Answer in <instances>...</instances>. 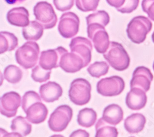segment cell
I'll list each match as a JSON object with an SVG mask.
<instances>
[{
    "instance_id": "1",
    "label": "cell",
    "mask_w": 154,
    "mask_h": 137,
    "mask_svg": "<svg viewBox=\"0 0 154 137\" xmlns=\"http://www.w3.org/2000/svg\"><path fill=\"white\" fill-rule=\"evenodd\" d=\"M22 108L26 114V119L32 124H39L45 121L48 109L42 102L41 97L36 92H25L22 99Z\"/></svg>"
},
{
    "instance_id": "2",
    "label": "cell",
    "mask_w": 154,
    "mask_h": 137,
    "mask_svg": "<svg viewBox=\"0 0 154 137\" xmlns=\"http://www.w3.org/2000/svg\"><path fill=\"white\" fill-rule=\"evenodd\" d=\"M103 56L115 70L122 71L130 67V57L122 44L119 43L110 42L109 49Z\"/></svg>"
},
{
    "instance_id": "3",
    "label": "cell",
    "mask_w": 154,
    "mask_h": 137,
    "mask_svg": "<svg viewBox=\"0 0 154 137\" xmlns=\"http://www.w3.org/2000/svg\"><path fill=\"white\" fill-rule=\"evenodd\" d=\"M152 28V23L149 19L139 16L134 17L128 24L126 33L128 38L133 43L139 44L146 40Z\"/></svg>"
},
{
    "instance_id": "4",
    "label": "cell",
    "mask_w": 154,
    "mask_h": 137,
    "mask_svg": "<svg viewBox=\"0 0 154 137\" xmlns=\"http://www.w3.org/2000/svg\"><path fill=\"white\" fill-rule=\"evenodd\" d=\"M40 55V47L33 41H28L18 48L15 54L17 64L24 69H30L37 64Z\"/></svg>"
},
{
    "instance_id": "5",
    "label": "cell",
    "mask_w": 154,
    "mask_h": 137,
    "mask_svg": "<svg viewBox=\"0 0 154 137\" xmlns=\"http://www.w3.org/2000/svg\"><path fill=\"white\" fill-rule=\"evenodd\" d=\"M91 85L84 78L74 79L70 87L69 97L75 105L83 106L88 104L91 97Z\"/></svg>"
},
{
    "instance_id": "6",
    "label": "cell",
    "mask_w": 154,
    "mask_h": 137,
    "mask_svg": "<svg viewBox=\"0 0 154 137\" xmlns=\"http://www.w3.org/2000/svg\"><path fill=\"white\" fill-rule=\"evenodd\" d=\"M73 117V110L70 106L63 105L58 106L51 113L48 120L49 129L55 132L65 130Z\"/></svg>"
},
{
    "instance_id": "7",
    "label": "cell",
    "mask_w": 154,
    "mask_h": 137,
    "mask_svg": "<svg viewBox=\"0 0 154 137\" xmlns=\"http://www.w3.org/2000/svg\"><path fill=\"white\" fill-rule=\"evenodd\" d=\"M87 33L96 51L99 54H104L109 47L110 42L109 36L105 27L97 23H93L88 25Z\"/></svg>"
},
{
    "instance_id": "8",
    "label": "cell",
    "mask_w": 154,
    "mask_h": 137,
    "mask_svg": "<svg viewBox=\"0 0 154 137\" xmlns=\"http://www.w3.org/2000/svg\"><path fill=\"white\" fill-rule=\"evenodd\" d=\"M36 20L45 29L54 28L57 22V17L53 6L46 1L38 2L33 8Z\"/></svg>"
},
{
    "instance_id": "9",
    "label": "cell",
    "mask_w": 154,
    "mask_h": 137,
    "mask_svg": "<svg viewBox=\"0 0 154 137\" xmlns=\"http://www.w3.org/2000/svg\"><path fill=\"white\" fill-rule=\"evenodd\" d=\"M125 83L123 79L119 76H112L101 79L97 84V91L102 96L114 97L122 93Z\"/></svg>"
},
{
    "instance_id": "10",
    "label": "cell",
    "mask_w": 154,
    "mask_h": 137,
    "mask_svg": "<svg viewBox=\"0 0 154 137\" xmlns=\"http://www.w3.org/2000/svg\"><path fill=\"white\" fill-rule=\"evenodd\" d=\"M80 19L73 12H66L60 18L58 30L63 38L69 39L75 36L79 31Z\"/></svg>"
},
{
    "instance_id": "11",
    "label": "cell",
    "mask_w": 154,
    "mask_h": 137,
    "mask_svg": "<svg viewBox=\"0 0 154 137\" xmlns=\"http://www.w3.org/2000/svg\"><path fill=\"white\" fill-rule=\"evenodd\" d=\"M21 103V97L17 92H7L0 97V113L8 118H13L16 115Z\"/></svg>"
},
{
    "instance_id": "12",
    "label": "cell",
    "mask_w": 154,
    "mask_h": 137,
    "mask_svg": "<svg viewBox=\"0 0 154 137\" xmlns=\"http://www.w3.org/2000/svg\"><path fill=\"white\" fill-rule=\"evenodd\" d=\"M68 51L63 47L55 49H49L41 52L39 58V65L45 70H51L59 67L62 55Z\"/></svg>"
},
{
    "instance_id": "13",
    "label": "cell",
    "mask_w": 154,
    "mask_h": 137,
    "mask_svg": "<svg viewBox=\"0 0 154 137\" xmlns=\"http://www.w3.org/2000/svg\"><path fill=\"white\" fill-rule=\"evenodd\" d=\"M69 47L71 52L80 55L84 60L86 67L91 61L93 45L91 42L84 37H76L72 40Z\"/></svg>"
},
{
    "instance_id": "14",
    "label": "cell",
    "mask_w": 154,
    "mask_h": 137,
    "mask_svg": "<svg viewBox=\"0 0 154 137\" xmlns=\"http://www.w3.org/2000/svg\"><path fill=\"white\" fill-rule=\"evenodd\" d=\"M153 79V74L148 68L144 66L138 67L133 71L130 88H138L147 92L150 88Z\"/></svg>"
},
{
    "instance_id": "15",
    "label": "cell",
    "mask_w": 154,
    "mask_h": 137,
    "mask_svg": "<svg viewBox=\"0 0 154 137\" xmlns=\"http://www.w3.org/2000/svg\"><path fill=\"white\" fill-rule=\"evenodd\" d=\"M59 67L66 73H75L86 67L83 59L73 52L63 54L60 60Z\"/></svg>"
},
{
    "instance_id": "16",
    "label": "cell",
    "mask_w": 154,
    "mask_h": 137,
    "mask_svg": "<svg viewBox=\"0 0 154 137\" xmlns=\"http://www.w3.org/2000/svg\"><path fill=\"white\" fill-rule=\"evenodd\" d=\"M147 101L146 92L138 88H131L126 97V104L132 110H139L145 107Z\"/></svg>"
},
{
    "instance_id": "17",
    "label": "cell",
    "mask_w": 154,
    "mask_h": 137,
    "mask_svg": "<svg viewBox=\"0 0 154 137\" xmlns=\"http://www.w3.org/2000/svg\"><path fill=\"white\" fill-rule=\"evenodd\" d=\"M41 98L46 103H53L58 100L62 95V87L56 82L49 81L40 87Z\"/></svg>"
},
{
    "instance_id": "18",
    "label": "cell",
    "mask_w": 154,
    "mask_h": 137,
    "mask_svg": "<svg viewBox=\"0 0 154 137\" xmlns=\"http://www.w3.org/2000/svg\"><path fill=\"white\" fill-rule=\"evenodd\" d=\"M7 20L12 25L25 27L30 23L29 12L23 7H14L8 12Z\"/></svg>"
},
{
    "instance_id": "19",
    "label": "cell",
    "mask_w": 154,
    "mask_h": 137,
    "mask_svg": "<svg viewBox=\"0 0 154 137\" xmlns=\"http://www.w3.org/2000/svg\"><path fill=\"white\" fill-rule=\"evenodd\" d=\"M146 119L140 113H133L128 116L124 122V127L130 133H138L142 131L146 125Z\"/></svg>"
},
{
    "instance_id": "20",
    "label": "cell",
    "mask_w": 154,
    "mask_h": 137,
    "mask_svg": "<svg viewBox=\"0 0 154 137\" xmlns=\"http://www.w3.org/2000/svg\"><path fill=\"white\" fill-rule=\"evenodd\" d=\"M102 119L109 124L116 126L123 119V111L119 105H109L104 109Z\"/></svg>"
},
{
    "instance_id": "21",
    "label": "cell",
    "mask_w": 154,
    "mask_h": 137,
    "mask_svg": "<svg viewBox=\"0 0 154 137\" xmlns=\"http://www.w3.org/2000/svg\"><path fill=\"white\" fill-rule=\"evenodd\" d=\"M43 27L36 21H32L22 29L23 38L28 41L39 40L43 34Z\"/></svg>"
},
{
    "instance_id": "22",
    "label": "cell",
    "mask_w": 154,
    "mask_h": 137,
    "mask_svg": "<svg viewBox=\"0 0 154 137\" xmlns=\"http://www.w3.org/2000/svg\"><path fill=\"white\" fill-rule=\"evenodd\" d=\"M17 46L18 39L13 33L8 31L0 32V54L14 51Z\"/></svg>"
},
{
    "instance_id": "23",
    "label": "cell",
    "mask_w": 154,
    "mask_h": 137,
    "mask_svg": "<svg viewBox=\"0 0 154 137\" xmlns=\"http://www.w3.org/2000/svg\"><path fill=\"white\" fill-rule=\"evenodd\" d=\"M96 120L97 113L92 108H83L79 112L77 116V122L79 125L85 128H89L94 126Z\"/></svg>"
},
{
    "instance_id": "24",
    "label": "cell",
    "mask_w": 154,
    "mask_h": 137,
    "mask_svg": "<svg viewBox=\"0 0 154 137\" xmlns=\"http://www.w3.org/2000/svg\"><path fill=\"white\" fill-rule=\"evenodd\" d=\"M11 129L13 132L20 133L23 136H26L32 132V126L26 118L19 116L12 119Z\"/></svg>"
},
{
    "instance_id": "25",
    "label": "cell",
    "mask_w": 154,
    "mask_h": 137,
    "mask_svg": "<svg viewBox=\"0 0 154 137\" xmlns=\"http://www.w3.org/2000/svg\"><path fill=\"white\" fill-rule=\"evenodd\" d=\"M95 137H118L119 132L117 128L110 126V124L100 118L96 124Z\"/></svg>"
},
{
    "instance_id": "26",
    "label": "cell",
    "mask_w": 154,
    "mask_h": 137,
    "mask_svg": "<svg viewBox=\"0 0 154 137\" xmlns=\"http://www.w3.org/2000/svg\"><path fill=\"white\" fill-rule=\"evenodd\" d=\"M4 77L9 83L15 84L21 81L23 77V73L19 67L14 65H11L5 68Z\"/></svg>"
},
{
    "instance_id": "27",
    "label": "cell",
    "mask_w": 154,
    "mask_h": 137,
    "mask_svg": "<svg viewBox=\"0 0 154 137\" xmlns=\"http://www.w3.org/2000/svg\"><path fill=\"white\" fill-rule=\"evenodd\" d=\"M88 25L93 23L100 24L106 27L110 22V16L105 10H97L93 14H89L86 18Z\"/></svg>"
},
{
    "instance_id": "28",
    "label": "cell",
    "mask_w": 154,
    "mask_h": 137,
    "mask_svg": "<svg viewBox=\"0 0 154 137\" xmlns=\"http://www.w3.org/2000/svg\"><path fill=\"white\" fill-rule=\"evenodd\" d=\"M109 65L106 61H96L90 65L87 69L88 72L92 77L99 78L107 74Z\"/></svg>"
},
{
    "instance_id": "29",
    "label": "cell",
    "mask_w": 154,
    "mask_h": 137,
    "mask_svg": "<svg viewBox=\"0 0 154 137\" xmlns=\"http://www.w3.org/2000/svg\"><path fill=\"white\" fill-rule=\"evenodd\" d=\"M51 74V70H45L40 65H36L32 69L31 76L34 81L42 83L49 79Z\"/></svg>"
},
{
    "instance_id": "30",
    "label": "cell",
    "mask_w": 154,
    "mask_h": 137,
    "mask_svg": "<svg viewBox=\"0 0 154 137\" xmlns=\"http://www.w3.org/2000/svg\"><path fill=\"white\" fill-rule=\"evenodd\" d=\"M100 0H76V6L83 12L96 10Z\"/></svg>"
},
{
    "instance_id": "31",
    "label": "cell",
    "mask_w": 154,
    "mask_h": 137,
    "mask_svg": "<svg viewBox=\"0 0 154 137\" xmlns=\"http://www.w3.org/2000/svg\"><path fill=\"white\" fill-rule=\"evenodd\" d=\"M139 4V0H125L123 5L117 10L122 14H130L137 8Z\"/></svg>"
},
{
    "instance_id": "32",
    "label": "cell",
    "mask_w": 154,
    "mask_h": 137,
    "mask_svg": "<svg viewBox=\"0 0 154 137\" xmlns=\"http://www.w3.org/2000/svg\"><path fill=\"white\" fill-rule=\"evenodd\" d=\"M75 0H53L56 8L61 12L70 10L74 4Z\"/></svg>"
},
{
    "instance_id": "33",
    "label": "cell",
    "mask_w": 154,
    "mask_h": 137,
    "mask_svg": "<svg viewBox=\"0 0 154 137\" xmlns=\"http://www.w3.org/2000/svg\"><path fill=\"white\" fill-rule=\"evenodd\" d=\"M142 8L149 19L154 21V0H143Z\"/></svg>"
},
{
    "instance_id": "34",
    "label": "cell",
    "mask_w": 154,
    "mask_h": 137,
    "mask_svg": "<svg viewBox=\"0 0 154 137\" xmlns=\"http://www.w3.org/2000/svg\"><path fill=\"white\" fill-rule=\"evenodd\" d=\"M69 137H89V133L83 129H78L73 131Z\"/></svg>"
},
{
    "instance_id": "35",
    "label": "cell",
    "mask_w": 154,
    "mask_h": 137,
    "mask_svg": "<svg viewBox=\"0 0 154 137\" xmlns=\"http://www.w3.org/2000/svg\"><path fill=\"white\" fill-rule=\"evenodd\" d=\"M106 1L110 6L118 9L123 5L125 0H106Z\"/></svg>"
},
{
    "instance_id": "36",
    "label": "cell",
    "mask_w": 154,
    "mask_h": 137,
    "mask_svg": "<svg viewBox=\"0 0 154 137\" xmlns=\"http://www.w3.org/2000/svg\"><path fill=\"white\" fill-rule=\"evenodd\" d=\"M3 137H23V136L17 132H12V133H6Z\"/></svg>"
},
{
    "instance_id": "37",
    "label": "cell",
    "mask_w": 154,
    "mask_h": 137,
    "mask_svg": "<svg viewBox=\"0 0 154 137\" xmlns=\"http://www.w3.org/2000/svg\"><path fill=\"white\" fill-rule=\"evenodd\" d=\"M5 1L9 4H18L22 3L25 0H5Z\"/></svg>"
},
{
    "instance_id": "38",
    "label": "cell",
    "mask_w": 154,
    "mask_h": 137,
    "mask_svg": "<svg viewBox=\"0 0 154 137\" xmlns=\"http://www.w3.org/2000/svg\"><path fill=\"white\" fill-rule=\"evenodd\" d=\"M6 133H8V132L6 130H5L4 129H2V128H0V137H3V136Z\"/></svg>"
},
{
    "instance_id": "39",
    "label": "cell",
    "mask_w": 154,
    "mask_h": 137,
    "mask_svg": "<svg viewBox=\"0 0 154 137\" xmlns=\"http://www.w3.org/2000/svg\"><path fill=\"white\" fill-rule=\"evenodd\" d=\"M3 81H4V77L2 73L1 72V71H0V87L3 85Z\"/></svg>"
},
{
    "instance_id": "40",
    "label": "cell",
    "mask_w": 154,
    "mask_h": 137,
    "mask_svg": "<svg viewBox=\"0 0 154 137\" xmlns=\"http://www.w3.org/2000/svg\"><path fill=\"white\" fill-rule=\"evenodd\" d=\"M50 137H64L63 135H52L51 136H50Z\"/></svg>"
},
{
    "instance_id": "41",
    "label": "cell",
    "mask_w": 154,
    "mask_h": 137,
    "mask_svg": "<svg viewBox=\"0 0 154 137\" xmlns=\"http://www.w3.org/2000/svg\"><path fill=\"white\" fill-rule=\"evenodd\" d=\"M152 40L153 43H154V31L153 32V33H152Z\"/></svg>"
},
{
    "instance_id": "42",
    "label": "cell",
    "mask_w": 154,
    "mask_h": 137,
    "mask_svg": "<svg viewBox=\"0 0 154 137\" xmlns=\"http://www.w3.org/2000/svg\"><path fill=\"white\" fill-rule=\"evenodd\" d=\"M153 71H154V61H153Z\"/></svg>"
},
{
    "instance_id": "43",
    "label": "cell",
    "mask_w": 154,
    "mask_h": 137,
    "mask_svg": "<svg viewBox=\"0 0 154 137\" xmlns=\"http://www.w3.org/2000/svg\"><path fill=\"white\" fill-rule=\"evenodd\" d=\"M131 137H134V136H131Z\"/></svg>"
}]
</instances>
